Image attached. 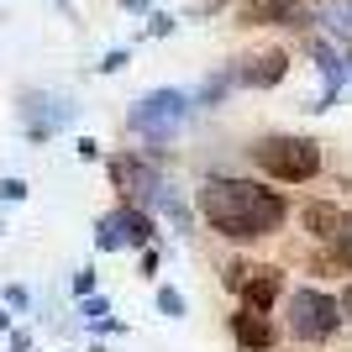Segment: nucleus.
Returning a JSON list of instances; mask_svg holds the SVG:
<instances>
[{
  "instance_id": "423d86ee",
  "label": "nucleus",
  "mask_w": 352,
  "mask_h": 352,
  "mask_svg": "<svg viewBox=\"0 0 352 352\" xmlns=\"http://www.w3.org/2000/svg\"><path fill=\"white\" fill-rule=\"evenodd\" d=\"M305 27L310 16H305V6L300 0H248L242 6V27Z\"/></svg>"
},
{
  "instance_id": "6e6552de",
  "label": "nucleus",
  "mask_w": 352,
  "mask_h": 352,
  "mask_svg": "<svg viewBox=\"0 0 352 352\" xmlns=\"http://www.w3.org/2000/svg\"><path fill=\"white\" fill-rule=\"evenodd\" d=\"M305 232H310V236H347L352 221H347V210H342V206L310 200V206H305Z\"/></svg>"
},
{
  "instance_id": "7ed1b4c3",
  "label": "nucleus",
  "mask_w": 352,
  "mask_h": 352,
  "mask_svg": "<svg viewBox=\"0 0 352 352\" xmlns=\"http://www.w3.org/2000/svg\"><path fill=\"white\" fill-rule=\"evenodd\" d=\"M289 326L305 342H326L331 331H337V305H331L326 294L305 289V294H294V300H289Z\"/></svg>"
},
{
  "instance_id": "4468645a",
  "label": "nucleus",
  "mask_w": 352,
  "mask_h": 352,
  "mask_svg": "<svg viewBox=\"0 0 352 352\" xmlns=\"http://www.w3.org/2000/svg\"><path fill=\"white\" fill-rule=\"evenodd\" d=\"M347 74H352V63H347Z\"/></svg>"
},
{
  "instance_id": "20e7f679",
  "label": "nucleus",
  "mask_w": 352,
  "mask_h": 352,
  "mask_svg": "<svg viewBox=\"0 0 352 352\" xmlns=\"http://www.w3.org/2000/svg\"><path fill=\"white\" fill-rule=\"evenodd\" d=\"M184 121V95H174V89H158V95H147L142 105L132 111V126L147 137H168Z\"/></svg>"
},
{
  "instance_id": "ddd939ff",
  "label": "nucleus",
  "mask_w": 352,
  "mask_h": 352,
  "mask_svg": "<svg viewBox=\"0 0 352 352\" xmlns=\"http://www.w3.org/2000/svg\"><path fill=\"white\" fill-rule=\"evenodd\" d=\"M121 6H147V0H121Z\"/></svg>"
},
{
  "instance_id": "9b49d317",
  "label": "nucleus",
  "mask_w": 352,
  "mask_h": 352,
  "mask_svg": "<svg viewBox=\"0 0 352 352\" xmlns=\"http://www.w3.org/2000/svg\"><path fill=\"white\" fill-rule=\"evenodd\" d=\"M337 263H342V268H352V232H347V236H337Z\"/></svg>"
},
{
  "instance_id": "0eeeda50",
  "label": "nucleus",
  "mask_w": 352,
  "mask_h": 352,
  "mask_svg": "<svg viewBox=\"0 0 352 352\" xmlns=\"http://www.w3.org/2000/svg\"><path fill=\"white\" fill-rule=\"evenodd\" d=\"M284 69H289V58H284L279 47H263V53H248V58H242L236 79H242V85H279Z\"/></svg>"
},
{
  "instance_id": "f03ea898",
  "label": "nucleus",
  "mask_w": 352,
  "mask_h": 352,
  "mask_svg": "<svg viewBox=\"0 0 352 352\" xmlns=\"http://www.w3.org/2000/svg\"><path fill=\"white\" fill-rule=\"evenodd\" d=\"M252 158L263 174L284 179V184H305V179L321 174V147L305 142V137H263L252 147Z\"/></svg>"
},
{
  "instance_id": "1a4fd4ad",
  "label": "nucleus",
  "mask_w": 352,
  "mask_h": 352,
  "mask_svg": "<svg viewBox=\"0 0 352 352\" xmlns=\"http://www.w3.org/2000/svg\"><path fill=\"white\" fill-rule=\"evenodd\" d=\"M232 331H236V342L248 352H263L268 342H274V326H268V316H258V310H236V321H232Z\"/></svg>"
},
{
  "instance_id": "39448f33",
  "label": "nucleus",
  "mask_w": 352,
  "mask_h": 352,
  "mask_svg": "<svg viewBox=\"0 0 352 352\" xmlns=\"http://www.w3.org/2000/svg\"><path fill=\"white\" fill-rule=\"evenodd\" d=\"M226 284L232 289H242V300H248V310L258 305H274V294H279V268H258V263H232L226 268Z\"/></svg>"
},
{
  "instance_id": "9d476101",
  "label": "nucleus",
  "mask_w": 352,
  "mask_h": 352,
  "mask_svg": "<svg viewBox=\"0 0 352 352\" xmlns=\"http://www.w3.org/2000/svg\"><path fill=\"white\" fill-rule=\"evenodd\" d=\"M326 21H331V32L352 37V0H331V6H326Z\"/></svg>"
},
{
  "instance_id": "f8f14e48",
  "label": "nucleus",
  "mask_w": 352,
  "mask_h": 352,
  "mask_svg": "<svg viewBox=\"0 0 352 352\" xmlns=\"http://www.w3.org/2000/svg\"><path fill=\"white\" fill-rule=\"evenodd\" d=\"M342 310H347V321H352V284H347V294H342Z\"/></svg>"
},
{
  "instance_id": "f257e3e1",
  "label": "nucleus",
  "mask_w": 352,
  "mask_h": 352,
  "mask_svg": "<svg viewBox=\"0 0 352 352\" xmlns=\"http://www.w3.org/2000/svg\"><path fill=\"white\" fill-rule=\"evenodd\" d=\"M200 210H206V221L221 236H232V242L268 236L289 216V206H284L279 195L263 190V184H248V179H210L206 190H200Z\"/></svg>"
}]
</instances>
